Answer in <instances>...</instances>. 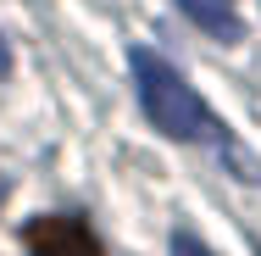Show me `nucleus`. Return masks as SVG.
<instances>
[{
    "label": "nucleus",
    "instance_id": "nucleus-1",
    "mask_svg": "<svg viewBox=\"0 0 261 256\" xmlns=\"http://www.w3.org/2000/svg\"><path fill=\"white\" fill-rule=\"evenodd\" d=\"M128 61H134V84H139L145 117L156 123L161 134H172V139H211V134H217V117L200 106V95H195V89H189V84H184L156 51L139 45Z\"/></svg>",
    "mask_w": 261,
    "mask_h": 256
},
{
    "label": "nucleus",
    "instance_id": "nucleus-2",
    "mask_svg": "<svg viewBox=\"0 0 261 256\" xmlns=\"http://www.w3.org/2000/svg\"><path fill=\"white\" fill-rule=\"evenodd\" d=\"M22 240L34 245V256H100V240L78 217H34Z\"/></svg>",
    "mask_w": 261,
    "mask_h": 256
},
{
    "label": "nucleus",
    "instance_id": "nucleus-3",
    "mask_svg": "<svg viewBox=\"0 0 261 256\" xmlns=\"http://www.w3.org/2000/svg\"><path fill=\"white\" fill-rule=\"evenodd\" d=\"M184 6V17L211 34V39H222V45H233L239 34H245V22H239V11H233V0H178Z\"/></svg>",
    "mask_w": 261,
    "mask_h": 256
},
{
    "label": "nucleus",
    "instance_id": "nucleus-4",
    "mask_svg": "<svg viewBox=\"0 0 261 256\" xmlns=\"http://www.w3.org/2000/svg\"><path fill=\"white\" fill-rule=\"evenodd\" d=\"M172 256H211V251L195 240V234H172Z\"/></svg>",
    "mask_w": 261,
    "mask_h": 256
},
{
    "label": "nucleus",
    "instance_id": "nucleus-5",
    "mask_svg": "<svg viewBox=\"0 0 261 256\" xmlns=\"http://www.w3.org/2000/svg\"><path fill=\"white\" fill-rule=\"evenodd\" d=\"M11 73V51H6V39H0V78Z\"/></svg>",
    "mask_w": 261,
    "mask_h": 256
},
{
    "label": "nucleus",
    "instance_id": "nucleus-6",
    "mask_svg": "<svg viewBox=\"0 0 261 256\" xmlns=\"http://www.w3.org/2000/svg\"><path fill=\"white\" fill-rule=\"evenodd\" d=\"M0 201H6V178H0Z\"/></svg>",
    "mask_w": 261,
    "mask_h": 256
},
{
    "label": "nucleus",
    "instance_id": "nucleus-7",
    "mask_svg": "<svg viewBox=\"0 0 261 256\" xmlns=\"http://www.w3.org/2000/svg\"><path fill=\"white\" fill-rule=\"evenodd\" d=\"M256 256H261V251H256Z\"/></svg>",
    "mask_w": 261,
    "mask_h": 256
}]
</instances>
